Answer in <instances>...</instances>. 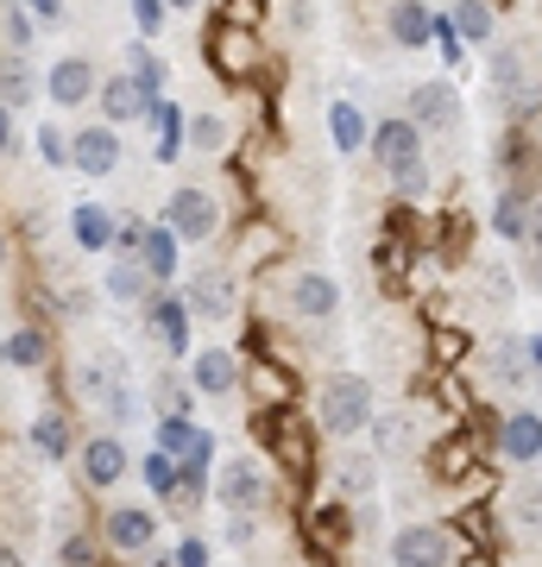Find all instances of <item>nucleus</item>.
I'll list each match as a JSON object with an SVG mask.
<instances>
[{
	"mask_svg": "<svg viewBox=\"0 0 542 567\" xmlns=\"http://www.w3.org/2000/svg\"><path fill=\"white\" fill-rule=\"evenodd\" d=\"M372 152H379L385 177L398 183L403 196H422V145H417V126L410 121H385L372 133Z\"/></svg>",
	"mask_w": 542,
	"mask_h": 567,
	"instance_id": "1",
	"label": "nucleus"
},
{
	"mask_svg": "<svg viewBox=\"0 0 542 567\" xmlns=\"http://www.w3.org/2000/svg\"><path fill=\"white\" fill-rule=\"evenodd\" d=\"M164 227H171V234H177L183 246L215 240V227H222V203H215L208 189H196V183H183L177 196L164 203Z\"/></svg>",
	"mask_w": 542,
	"mask_h": 567,
	"instance_id": "2",
	"label": "nucleus"
},
{
	"mask_svg": "<svg viewBox=\"0 0 542 567\" xmlns=\"http://www.w3.org/2000/svg\"><path fill=\"white\" fill-rule=\"evenodd\" d=\"M372 423V385L366 379H328L321 391V429L328 435H360Z\"/></svg>",
	"mask_w": 542,
	"mask_h": 567,
	"instance_id": "3",
	"label": "nucleus"
},
{
	"mask_svg": "<svg viewBox=\"0 0 542 567\" xmlns=\"http://www.w3.org/2000/svg\"><path fill=\"white\" fill-rule=\"evenodd\" d=\"M70 164H76L82 177H108L121 164V133L114 126H82L76 140H70Z\"/></svg>",
	"mask_w": 542,
	"mask_h": 567,
	"instance_id": "4",
	"label": "nucleus"
},
{
	"mask_svg": "<svg viewBox=\"0 0 542 567\" xmlns=\"http://www.w3.org/2000/svg\"><path fill=\"white\" fill-rule=\"evenodd\" d=\"M391 561L398 567H448V536L436 524H410V529H398Z\"/></svg>",
	"mask_w": 542,
	"mask_h": 567,
	"instance_id": "5",
	"label": "nucleus"
},
{
	"mask_svg": "<svg viewBox=\"0 0 542 567\" xmlns=\"http://www.w3.org/2000/svg\"><path fill=\"white\" fill-rule=\"evenodd\" d=\"M183 303H190V316H208V322L234 316V271H196Z\"/></svg>",
	"mask_w": 542,
	"mask_h": 567,
	"instance_id": "6",
	"label": "nucleus"
},
{
	"mask_svg": "<svg viewBox=\"0 0 542 567\" xmlns=\"http://www.w3.org/2000/svg\"><path fill=\"white\" fill-rule=\"evenodd\" d=\"M290 309H297L303 322H328L341 309V290H335V278H321V271H297L290 278Z\"/></svg>",
	"mask_w": 542,
	"mask_h": 567,
	"instance_id": "7",
	"label": "nucleus"
},
{
	"mask_svg": "<svg viewBox=\"0 0 542 567\" xmlns=\"http://www.w3.org/2000/svg\"><path fill=\"white\" fill-rule=\"evenodd\" d=\"M215 498H222L227 511H253L265 498V480L253 461H227L222 473H215Z\"/></svg>",
	"mask_w": 542,
	"mask_h": 567,
	"instance_id": "8",
	"label": "nucleus"
},
{
	"mask_svg": "<svg viewBox=\"0 0 542 567\" xmlns=\"http://www.w3.org/2000/svg\"><path fill=\"white\" fill-rule=\"evenodd\" d=\"M51 102L58 107H82L89 95H95V63L89 58H63V63H51Z\"/></svg>",
	"mask_w": 542,
	"mask_h": 567,
	"instance_id": "9",
	"label": "nucleus"
},
{
	"mask_svg": "<svg viewBox=\"0 0 542 567\" xmlns=\"http://www.w3.org/2000/svg\"><path fill=\"white\" fill-rule=\"evenodd\" d=\"M152 536H158V517L140 505H121V511H108V543L126 548V555H140V548H152Z\"/></svg>",
	"mask_w": 542,
	"mask_h": 567,
	"instance_id": "10",
	"label": "nucleus"
},
{
	"mask_svg": "<svg viewBox=\"0 0 542 567\" xmlns=\"http://www.w3.org/2000/svg\"><path fill=\"white\" fill-rule=\"evenodd\" d=\"M410 121H422V126H454V121H461V95H454L448 82H422L417 95H410Z\"/></svg>",
	"mask_w": 542,
	"mask_h": 567,
	"instance_id": "11",
	"label": "nucleus"
},
{
	"mask_svg": "<svg viewBox=\"0 0 542 567\" xmlns=\"http://www.w3.org/2000/svg\"><path fill=\"white\" fill-rule=\"evenodd\" d=\"M82 480H89V486H114V480H126V447L114 442V435H95V442L82 447Z\"/></svg>",
	"mask_w": 542,
	"mask_h": 567,
	"instance_id": "12",
	"label": "nucleus"
},
{
	"mask_svg": "<svg viewBox=\"0 0 542 567\" xmlns=\"http://www.w3.org/2000/svg\"><path fill=\"white\" fill-rule=\"evenodd\" d=\"M133 252H140V265H145V278L152 284L177 278V234H171V227H145Z\"/></svg>",
	"mask_w": 542,
	"mask_h": 567,
	"instance_id": "13",
	"label": "nucleus"
},
{
	"mask_svg": "<svg viewBox=\"0 0 542 567\" xmlns=\"http://www.w3.org/2000/svg\"><path fill=\"white\" fill-rule=\"evenodd\" d=\"M234 379H241V365H234V353H222V347H208V353H196V379H190V385H196L202 398H227V391H234Z\"/></svg>",
	"mask_w": 542,
	"mask_h": 567,
	"instance_id": "14",
	"label": "nucleus"
},
{
	"mask_svg": "<svg viewBox=\"0 0 542 567\" xmlns=\"http://www.w3.org/2000/svg\"><path fill=\"white\" fill-rule=\"evenodd\" d=\"M70 240H76L82 252L114 246V215H108L101 203H76V215H70Z\"/></svg>",
	"mask_w": 542,
	"mask_h": 567,
	"instance_id": "15",
	"label": "nucleus"
},
{
	"mask_svg": "<svg viewBox=\"0 0 542 567\" xmlns=\"http://www.w3.org/2000/svg\"><path fill=\"white\" fill-rule=\"evenodd\" d=\"M101 114H108V121H140V114H152V95H145L133 76H114L101 89Z\"/></svg>",
	"mask_w": 542,
	"mask_h": 567,
	"instance_id": "16",
	"label": "nucleus"
},
{
	"mask_svg": "<svg viewBox=\"0 0 542 567\" xmlns=\"http://www.w3.org/2000/svg\"><path fill=\"white\" fill-rule=\"evenodd\" d=\"M152 334H158L171 353H183V347H190V303H183V297H158V303H152Z\"/></svg>",
	"mask_w": 542,
	"mask_h": 567,
	"instance_id": "17",
	"label": "nucleus"
},
{
	"mask_svg": "<svg viewBox=\"0 0 542 567\" xmlns=\"http://www.w3.org/2000/svg\"><path fill=\"white\" fill-rule=\"evenodd\" d=\"M391 39L410 44V51L436 39V20H429V7H417V0H398V7H391Z\"/></svg>",
	"mask_w": 542,
	"mask_h": 567,
	"instance_id": "18",
	"label": "nucleus"
},
{
	"mask_svg": "<svg viewBox=\"0 0 542 567\" xmlns=\"http://www.w3.org/2000/svg\"><path fill=\"white\" fill-rule=\"evenodd\" d=\"M504 454H511V461H536L542 454V416L536 410H518V416L504 423Z\"/></svg>",
	"mask_w": 542,
	"mask_h": 567,
	"instance_id": "19",
	"label": "nucleus"
},
{
	"mask_svg": "<svg viewBox=\"0 0 542 567\" xmlns=\"http://www.w3.org/2000/svg\"><path fill=\"white\" fill-rule=\"evenodd\" d=\"M0 107H32V63L0 58Z\"/></svg>",
	"mask_w": 542,
	"mask_h": 567,
	"instance_id": "20",
	"label": "nucleus"
},
{
	"mask_svg": "<svg viewBox=\"0 0 542 567\" xmlns=\"http://www.w3.org/2000/svg\"><path fill=\"white\" fill-rule=\"evenodd\" d=\"M328 133H335L341 152H360V145H366V114L354 102H335V107H328Z\"/></svg>",
	"mask_w": 542,
	"mask_h": 567,
	"instance_id": "21",
	"label": "nucleus"
},
{
	"mask_svg": "<svg viewBox=\"0 0 542 567\" xmlns=\"http://www.w3.org/2000/svg\"><path fill=\"white\" fill-rule=\"evenodd\" d=\"M145 284H152V278H145V265L140 259H121L114 271H108V297H114V303H140Z\"/></svg>",
	"mask_w": 542,
	"mask_h": 567,
	"instance_id": "22",
	"label": "nucleus"
},
{
	"mask_svg": "<svg viewBox=\"0 0 542 567\" xmlns=\"http://www.w3.org/2000/svg\"><path fill=\"white\" fill-rule=\"evenodd\" d=\"M454 32L473 39V44H485L492 39V7H485V0H461V7H454Z\"/></svg>",
	"mask_w": 542,
	"mask_h": 567,
	"instance_id": "23",
	"label": "nucleus"
},
{
	"mask_svg": "<svg viewBox=\"0 0 542 567\" xmlns=\"http://www.w3.org/2000/svg\"><path fill=\"white\" fill-rule=\"evenodd\" d=\"M32 447H39L44 461H63V454H70V429H63V416H39V423H32Z\"/></svg>",
	"mask_w": 542,
	"mask_h": 567,
	"instance_id": "24",
	"label": "nucleus"
},
{
	"mask_svg": "<svg viewBox=\"0 0 542 567\" xmlns=\"http://www.w3.org/2000/svg\"><path fill=\"white\" fill-rule=\"evenodd\" d=\"M492 227H499L504 240H523V227H530V208H523L518 196H499V208H492Z\"/></svg>",
	"mask_w": 542,
	"mask_h": 567,
	"instance_id": "25",
	"label": "nucleus"
},
{
	"mask_svg": "<svg viewBox=\"0 0 542 567\" xmlns=\"http://www.w3.org/2000/svg\"><path fill=\"white\" fill-rule=\"evenodd\" d=\"M0 353H7L13 365H39V360H44V334H39V328H20V334L0 347Z\"/></svg>",
	"mask_w": 542,
	"mask_h": 567,
	"instance_id": "26",
	"label": "nucleus"
},
{
	"mask_svg": "<svg viewBox=\"0 0 542 567\" xmlns=\"http://www.w3.org/2000/svg\"><path fill=\"white\" fill-rule=\"evenodd\" d=\"M140 473H145V486H152V492H177V461H171L164 447H158V454H145Z\"/></svg>",
	"mask_w": 542,
	"mask_h": 567,
	"instance_id": "27",
	"label": "nucleus"
},
{
	"mask_svg": "<svg viewBox=\"0 0 542 567\" xmlns=\"http://www.w3.org/2000/svg\"><path fill=\"white\" fill-rule=\"evenodd\" d=\"M126 76L140 82L145 95H152V89H158V82H164V63H158V58H152V51H145V44H140V51L126 58Z\"/></svg>",
	"mask_w": 542,
	"mask_h": 567,
	"instance_id": "28",
	"label": "nucleus"
},
{
	"mask_svg": "<svg viewBox=\"0 0 542 567\" xmlns=\"http://www.w3.org/2000/svg\"><path fill=\"white\" fill-rule=\"evenodd\" d=\"M164 454H190V442H196V429H190V416H164Z\"/></svg>",
	"mask_w": 542,
	"mask_h": 567,
	"instance_id": "29",
	"label": "nucleus"
},
{
	"mask_svg": "<svg viewBox=\"0 0 542 567\" xmlns=\"http://www.w3.org/2000/svg\"><path fill=\"white\" fill-rule=\"evenodd\" d=\"M190 140H196L202 152H222V145H227V126L215 121V114H196V126H190Z\"/></svg>",
	"mask_w": 542,
	"mask_h": 567,
	"instance_id": "30",
	"label": "nucleus"
},
{
	"mask_svg": "<svg viewBox=\"0 0 542 567\" xmlns=\"http://www.w3.org/2000/svg\"><path fill=\"white\" fill-rule=\"evenodd\" d=\"M190 391H196V385H177V379H164V385H158V410H164V416H190Z\"/></svg>",
	"mask_w": 542,
	"mask_h": 567,
	"instance_id": "31",
	"label": "nucleus"
},
{
	"mask_svg": "<svg viewBox=\"0 0 542 567\" xmlns=\"http://www.w3.org/2000/svg\"><path fill=\"white\" fill-rule=\"evenodd\" d=\"M133 20H140V32L152 39V32L164 25V0H133Z\"/></svg>",
	"mask_w": 542,
	"mask_h": 567,
	"instance_id": "32",
	"label": "nucleus"
},
{
	"mask_svg": "<svg viewBox=\"0 0 542 567\" xmlns=\"http://www.w3.org/2000/svg\"><path fill=\"white\" fill-rule=\"evenodd\" d=\"M95 561V543H89V536H70V543H63V567H89Z\"/></svg>",
	"mask_w": 542,
	"mask_h": 567,
	"instance_id": "33",
	"label": "nucleus"
},
{
	"mask_svg": "<svg viewBox=\"0 0 542 567\" xmlns=\"http://www.w3.org/2000/svg\"><path fill=\"white\" fill-rule=\"evenodd\" d=\"M39 152H44L51 164H63V158H70V140H63L58 126H44V133H39Z\"/></svg>",
	"mask_w": 542,
	"mask_h": 567,
	"instance_id": "34",
	"label": "nucleus"
},
{
	"mask_svg": "<svg viewBox=\"0 0 542 567\" xmlns=\"http://www.w3.org/2000/svg\"><path fill=\"white\" fill-rule=\"evenodd\" d=\"M7 39L25 44V39H32V20H25V13H7Z\"/></svg>",
	"mask_w": 542,
	"mask_h": 567,
	"instance_id": "35",
	"label": "nucleus"
},
{
	"mask_svg": "<svg viewBox=\"0 0 542 567\" xmlns=\"http://www.w3.org/2000/svg\"><path fill=\"white\" fill-rule=\"evenodd\" d=\"M523 240H530V246H542V203L530 208V227H523Z\"/></svg>",
	"mask_w": 542,
	"mask_h": 567,
	"instance_id": "36",
	"label": "nucleus"
},
{
	"mask_svg": "<svg viewBox=\"0 0 542 567\" xmlns=\"http://www.w3.org/2000/svg\"><path fill=\"white\" fill-rule=\"evenodd\" d=\"M13 145V107H0V152Z\"/></svg>",
	"mask_w": 542,
	"mask_h": 567,
	"instance_id": "37",
	"label": "nucleus"
},
{
	"mask_svg": "<svg viewBox=\"0 0 542 567\" xmlns=\"http://www.w3.org/2000/svg\"><path fill=\"white\" fill-rule=\"evenodd\" d=\"M177 561H183V567H202L208 555H202V543H183V555H177Z\"/></svg>",
	"mask_w": 542,
	"mask_h": 567,
	"instance_id": "38",
	"label": "nucleus"
},
{
	"mask_svg": "<svg viewBox=\"0 0 542 567\" xmlns=\"http://www.w3.org/2000/svg\"><path fill=\"white\" fill-rule=\"evenodd\" d=\"M25 7H32L39 20H58V0H25Z\"/></svg>",
	"mask_w": 542,
	"mask_h": 567,
	"instance_id": "39",
	"label": "nucleus"
},
{
	"mask_svg": "<svg viewBox=\"0 0 542 567\" xmlns=\"http://www.w3.org/2000/svg\"><path fill=\"white\" fill-rule=\"evenodd\" d=\"M530 284L542 290V246H530Z\"/></svg>",
	"mask_w": 542,
	"mask_h": 567,
	"instance_id": "40",
	"label": "nucleus"
},
{
	"mask_svg": "<svg viewBox=\"0 0 542 567\" xmlns=\"http://www.w3.org/2000/svg\"><path fill=\"white\" fill-rule=\"evenodd\" d=\"M0 567H25V561H20V548H7V543H0Z\"/></svg>",
	"mask_w": 542,
	"mask_h": 567,
	"instance_id": "41",
	"label": "nucleus"
},
{
	"mask_svg": "<svg viewBox=\"0 0 542 567\" xmlns=\"http://www.w3.org/2000/svg\"><path fill=\"white\" fill-rule=\"evenodd\" d=\"M530 360H536V365H542V334H536V341H530Z\"/></svg>",
	"mask_w": 542,
	"mask_h": 567,
	"instance_id": "42",
	"label": "nucleus"
},
{
	"mask_svg": "<svg viewBox=\"0 0 542 567\" xmlns=\"http://www.w3.org/2000/svg\"><path fill=\"white\" fill-rule=\"evenodd\" d=\"M164 7H196V0H164Z\"/></svg>",
	"mask_w": 542,
	"mask_h": 567,
	"instance_id": "43",
	"label": "nucleus"
},
{
	"mask_svg": "<svg viewBox=\"0 0 542 567\" xmlns=\"http://www.w3.org/2000/svg\"><path fill=\"white\" fill-rule=\"evenodd\" d=\"M0 265H7V234H0Z\"/></svg>",
	"mask_w": 542,
	"mask_h": 567,
	"instance_id": "44",
	"label": "nucleus"
}]
</instances>
